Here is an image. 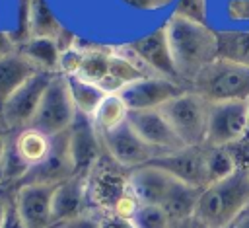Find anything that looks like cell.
<instances>
[{"label": "cell", "instance_id": "6da1fadb", "mask_svg": "<svg viewBox=\"0 0 249 228\" xmlns=\"http://www.w3.org/2000/svg\"><path fill=\"white\" fill-rule=\"evenodd\" d=\"M169 49L181 82H193V78L214 58H218L216 33L202 21L173 16L165 25Z\"/></svg>", "mask_w": 249, "mask_h": 228}, {"label": "cell", "instance_id": "7a4b0ae2", "mask_svg": "<svg viewBox=\"0 0 249 228\" xmlns=\"http://www.w3.org/2000/svg\"><path fill=\"white\" fill-rule=\"evenodd\" d=\"M249 207V173L237 168L231 175L200 191L195 216L206 228H230Z\"/></svg>", "mask_w": 249, "mask_h": 228}, {"label": "cell", "instance_id": "3957f363", "mask_svg": "<svg viewBox=\"0 0 249 228\" xmlns=\"http://www.w3.org/2000/svg\"><path fill=\"white\" fill-rule=\"evenodd\" d=\"M208 103L247 101L249 99V68L231 60L214 58L191 82V88Z\"/></svg>", "mask_w": 249, "mask_h": 228}, {"label": "cell", "instance_id": "277c9868", "mask_svg": "<svg viewBox=\"0 0 249 228\" xmlns=\"http://www.w3.org/2000/svg\"><path fill=\"white\" fill-rule=\"evenodd\" d=\"M210 103L193 90H185L161 107L169 125L185 146H204Z\"/></svg>", "mask_w": 249, "mask_h": 228}, {"label": "cell", "instance_id": "5b68a950", "mask_svg": "<svg viewBox=\"0 0 249 228\" xmlns=\"http://www.w3.org/2000/svg\"><path fill=\"white\" fill-rule=\"evenodd\" d=\"M76 115H78V111L72 101L66 76L58 72V74H53L51 84H49L29 127L53 138V136L66 133L72 127Z\"/></svg>", "mask_w": 249, "mask_h": 228}, {"label": "cell", "instance_id": "8992f818", "mask_svg": "<svg viewBox=\"0 0 249 228\" xmlns=\"http://www.w3.org/2000/svg\"><path fill=\"white\" fill-rule=\"evenodd\" d=\"M88 179V199L97 205L103 212H113L117 203L130 193L128 189V170L121 168L107 154L93 166Z\"/></svg>", "mask_w": 249, "mask_h": 228}, {"label": "cell", "instance_id": "52a82bcc", "mask_svg": "<svg viewBox=\"0 0 249 228\" xmlns=\"http://www.w3.org/2000/svg\"><path fill=\"white\" fill-rule=\"evenodd\" d=\"M51 78L53 74L49 72H37L8 97V101L0 107V119L6 129L19 133L31 125L39 103L51 84Z\"/></svg>", "mask_w": 249, "mask_h": 228}, {"label": "cell", "instance_id": "ba28073f", "mask_svg": "<svg viewBox=\"0 0 249 228\" xmlns=\"http://www.w3.org/2000/svg\"><path fill=\"white\" fill-rule=\"evenodd\" d=\"M247 134V101L210 103L206 146H231Z\"/></svg>", "mask_w": 249, "mask_h": 228}, {"label": "cell", "instance_id": "9c48e42d", "mask_svg": "<svg viewBox=\"0 0 249 228\" xmlns=\"http://www.w3.org/2000/svg\"><path fill=\"white\" fill-rule=\"evenodd\" d=\"M101 140L105 154L128 171L150 164L158 156V152L140 138V134L128 125V121L113 131L101 133Z\"/></svg>", "mask_w": 249, "mask_h": 228}, {"label": "cell", "instance_id": "30bf717a", "mask_svg": "<svg viewBox=\"0 0 249 228\" xmlns=\"http://www.w3.org/2000/svg\"><path fill=\"white\" fill-rule=\"evenodd\" d=\"M185 90L189 88H185L177 80H169L163 76H144L124 86L119 94L124 99L128 111H146L161 109L167 101H171Z\"/></svg>", "mask_w": 249, "mask_h": 228}, {"label": "cell", "instance_id": "8fae6325", "mask_svg": "<svg viewBox=\"0 0 249 228\" xmlns=\"http://www.w3.org/2000/svg\"><path fill=\"white\" fill-rule=\"evenodd\" d=\"M68 142H70V154L76 175L88 177L93 166L105 154L101 133L97 131V127L89 117L78 113L72 127L68 129Z\"/></svg>", "mask_w": 249, "mask_h": 228}, {"label": "cell", "instance_id": "7c38bea8", "mask_svg": "<svg viewBox=\"0 0 249 228\" xmlns=\"http://www.w3.org/2000/svg\"><path fill=\"white\" fill-rule=\"evenodd\" d=\"M150 164L161 168L171 177L196 189L208 185L206 173V146H185L177 152L156 156Z\"/></svg>", "mask_w": 249, "mask_h": 228}, {"label": "cell", "instance_id": "4fadbf2b", "mask_svg": "<svg viewBox=\"0 0 249 228\" xmlns=\"http://www.w3.org/2000/svg\"><path fill=\"white\" fill-rule=\"evenodd\" d=\"M126 121L140 134V138L158 152V156L185 148V144L181 142V138L169 125L167 117L161 113V109L128 111Z\"/></svg>", "mask_w": 249, "mask_h": 228}, {"label": "cell", "instance_id": "5bb4252c", "mask_svg": "<svg viewBox=\"0 0 249 228\" xmlns=\"http://www.w3.org/2000/svg\"><path fill=\"white\" fill-rule=\"evenodd\" d=\"M76 175L74 170V162H72V154H70V142H68V131L53 136V148L49 152V156L39 162L37 166L29 168V171L25 173V177L18 183H41V185H58L70 177Z\"/></svg>", "mask_w": 249, "mask_h": 228}, {"label": "cell", "instance_id": "9a60e30c", "mask_svg": "<svg viewBox=\"0 0 249 228\" xmlns=\"http://www.w3.org/2000/svg\"><path fill=\"white\" fill-rule=\"evenodd\" d=\"M56 185L23 183L14 195L16 209L25 228H53V195Z\"/></svg>", "mask_w": 249, "mask_h": 228}, {"label": "cell", "instance_id": "2e32d148", "mask_svg": "<svg viewBox=\"0 0 249 228\" xmlns=\"http://www.w3.org/2000/svg\"><path fill=\"white\" fill-rule=\"evenodd\" d=\"M130 53L136 58V62L144 64L150 72H154V76H163V78L181 82L177 68H175V62H173V55L169 49L165 27L150 31L148 35L134 41L130 45Z\"/></svg>", "mask_w": 249, "mask_h": 228}, {"label": "cell", "instance_id": "e0dca14e", "mask_svg": "<svg viewBox=\"0 0 249 228\" xmlns=\"http://www.w3.org/2000/svg\"><path fill=\"white\" fill-rule=\"evenodd\" d=\"M173 183L175 177H171L167 171L154 164H146L128 171V189L140 205L161 207Z\"/></svg>", "mask_w": 249, "mask_h": 228}, {"label": "cell", "instance_id": "ac0fdd59", "mask_svg": "<svg viewBox=\"0 0 249 228\" xmlns=\"http://www.w3.org/2000/svg\"><path fill=\"white\" fill-rule=\"evenodd\" d=\"M88 179L74 175L56 185L53 195V222L56 226L88 214Z\"/></svg>", "mask_w": 249, "mask_h": 228}, {"label": "cell", "instance_id": "d6986e66", "mask_svg": "<svg viewBox=\"0 0 249 228\" xmlns=\"http://www.w3.org/2000/svg\"><path fill=\"white\" fill-rule=\"evenodd\" d=\"M18 53L23 55L39 72L58 74L64 51L58 41L53 37H29L18 47Z\"/></svg>", "mask_w": 249, "mask_h": 228}, {"label": "cell", "instance_id": "ffe728a7", "mask_svg": "<svg viewBox=\"0 0 249 228\" xmlns=\"http://www.w3.org/2000/svg\"><path fill=\"white\" fill-rule=\"evenodd\" d=\"M39 70L18 51L0 58V107L8 101V97L23 86L33 74Z\"/></svg>", "mask_w": 249, "mask_h": 228}, {"label": "cell", "instance_id": "44dd1931", "mask_svg": "<svg viewBox=\"0 0 249 228\" xmlns=\"http://www.w3.org/2000/svg\"><path fill=\"white\" fill-rule=\"evenodd\" d=\"M66 82H68V90H70L72 101L76 105V111L80 115H86V117L91 119L95 115L97 107L101 105V101L107 97V92L99 84L89 82V80H86L78 74L66 76Z\"/></svg>", "mask_w": 249, "mask_h": 228}, {"label": "cell", "instance_id": "7402d4cb", "mask_svg": "<svg viewBox=\"0 0 249 228\" xmlns=\"http://www.w3.org/2000/svg\"><path fill=\"white\" fill-rule=\"evenodd\" d=\"M200 191L202 189L191 187V185L181 183V181L175 179V183L169 189L165 201L161 203V209L167 212V216L171 218V222L183 220V218H189V216H195Z\"/></svg>", "mask_w": 249, "mask_h": 228}, {"label": "cell", "instance_id": "603a6c76", "mask_svg": "<svg viewBox=\"0 0 249 228\" xmlns=\"http://www.w3.org/2000/svg\"><path fill=\"white\" fill-rule=\"evenodd\" d=\"M12 142H14L16 150H18L19 158L29 168H33L39 162H43L49 156L51 148H53V138L47 136V134H43V133H39V131H35V129H31V127L19 131L14 136Z\"/></svg>", "mask_w": 249, "mask_h": 228}, {"label": "cell", "instance_id": "cb8c5ba5", "mask_svg": "<svg viewBox=\"0 0 249 228\" xmlns=\"http://www.w3.org/2000/svg\"><path fill=\"white\" fill-rule=\"evenodd\" d=\"M218 41V58L231 60L235 64L249 68V31L233 29L216 33Z\"/></svg>", "mask_w": 249, "mask_h": 228}, {"label": "cell", "instance_id": "d4e9b609", "mask_svg": "<svg viewBox=\"0 0 249 228\" xmlns=\"http://www.w3.org/2000/svg\"><path fill=\"white\" fill-rule=\"evenodd\" d=\"M126 119H128V107L121 97V94H107V97L101 101L95 115L91 117L99 133L113 131L123 123H126Z\"/></svg>", "mask_w": 249, "mask_h": 228}, {"label": "cell", "instance_id": "484cf974", "mask_svg": "<svg viewBox=\"0 0 249 228\" xmlns=\"http://www.w3.org/2000/svg\"><path fill=\"white\" fill-rule=\"evenodd\" d=\"M29 29L31 37H53L56 39L62 33L56 18L53 16L51 8L45 0H31L29 2Z\"/></svg>", "mask_w": 249, "mask_h": 228}, {"label": "cell", "instance_id": "4316f807", "mask_svg": "<svg viewBox=\"0 0 249 228\" xmlns=\"http://www.w3.org/2000/svg\"><path fill=\"white\" fill-rule=\"evenodd\" d=\"M206 146V144H204ZM237 170V164L228 146H206V173L208 185L231 175Z\"/></svg>", "mask_w": 249, "mask_h": 228}, {"label": "cell", "instance_id": "83f0119b", "mask_svg": "<svg viewBox=\"0 0 249 228\" xmlns=\"http://www.w3.org/2000/svg\"><path fill=\"white\" fill-rule=\"evenodd\" d=\"M130 222L134 228H169L171 226V218L158 205H138Z\"/></svg>", "mask_w": 249, "mask_h": 228}, {"label": "cell", "instance_id": "f1b7e54d", "mask_svg": "<svg viewBox=\"0 0 249 228\" xmlns=\"http://www.w3.org/2000/svg\"><path fill=\"white\" fill-rule=\"evenodd\" d=\"M226 14L233 21H249V0H230L226 4Z\"/></svg>", "mask_w": 249, "mask_h": 228}, {"label": "cell", "instance_id": "f546056e", "mask_svg": "<svg viewBox=\"0 0 249 228\" xmlns=\"http://www.w3.org/2000/svg\"><path fill=\"white\" fill-rule=\"evenodd\" d=\"M56 228H101V222H99V218H95L91 214H82V216H78L70 222H64Z\"/></svg>", "mask_w": 249, "mask_h": 228}, {"label": "cell", "instance_id": "4dcf8cb0", "mask_svg": "<svg viewBox=\"0 0 249 228\" xmlns=\"http://www.w3.org/2000/svg\"><path fill=\"white\" fill-rule=\"evenodd\" d=\"M2 228H25L18 209H16V203H14V197H12V203H10V209H8V214H6V220H4V226Z\"/></svg>", "mask_w": 249, "mask_h": 228}, {"label": "cell", "instance_id": "1f68e13d", "mask_svg": "<svg viewBox=\"0 0 249 228\" xmlns=\"http://www.w3.org/2000/svg\"><path fill=\"white\" fill-rule=\"evenodd\" d=\"M16 51H18V47H16V43L12 41V37H10L8 33L0 31V58L6 57V55H12V53H16Z\"/></svg>", "mask_w": 249, "mask_h": 228}, {"label": "cell", "instance_id": "d6a6232c", "mask_svg": "<svg viewBox=\"0 0 249 228\" xmlns=\"http://www.w3.org/2000/svg\"><path fill=\"white\" fill-rule=\"evenodd\" d=\"M169 228H206L196 216H189V218H183V220H175L171 222Z\"/></svg>", "mask_w": 249, "mask_h": 228}, {"label": "cell", "instance_id": "836d02e7", "mask_svg": "<svg viewBox=\"0 0 249 228\" xmlns=\"http://www.w3.org/2000/svg\"><path fill=\"white\" fill-rule=\"evenodd\" d=\"M10 203H12V199H10V197L0 189V228L4 226V220H6V214H8Z\"/></svg>", "mask_w": 249, "mask_h": 228}, {"label": "cell", "instance_id": "e575fe53", "mask_svg": "<svg viewBox=\"0 0 249 228\" xmlns=\"http://www.w3.org/2000/svg\"><path fill=\"white\" fill-rule=\"evenodd\" d=\"M230 228H249V210H245Z\"/></svg>", "mask_w": 249, "mask_h": 228}, {"label": "cell", "instance_id": "d590c367", "mask_svg": "<svg viewBox=\"0 0 249 228\" xmlns=\"http://www.w3.org/2000/svg\"><path fill=\"white\" fill-rule=\"evenodd\" d=\"M6 150H8V140H6V136L0 133V166H2V162H4Z\"/></svg>", "mask_w": 249, "mask_h": 228}, {"label": "cell", "instance_id": "8d00e7d4", "mask_svg": "<svg viewBox=\"0 0 249 228\" xmlns=\"http://www.w3.org/2000/svg\"><path fill=\"white\" fill-rule=\"evenodd\" d=\"M245 138L249 140V99H247V134H245Z\"/></svg>", "mask_w": 249, "mask_h": 228}, {"label": "cell", "instance_id": "74e56055", "mask_svg": "<svg viewBox=\"0 0 249 228\" xmlns=\"http://www.w3.org/2000/svg\"><path fill=\"white\" fill-rule=\"evenodd\" d=\"M2 181H4V177H2V170H0V183H2Z\"/></svg>", "mask_w": 249, "mask_h": 228}, {"label": "cell", "instance_id": "f35d334b", "mask_svg": "<svg viewBox=\"0 0 249 228\" xmlns=\"http://www.w3.org/2000/svg\"><path fill=\"white\" fill-rule=\"evenodd\" d=\"M0 127H4V123H2V119H0Z\"/></svg>", "mask_w": 249, "mask_h": 228}, {"label": "cell", "instance_id": "ab89813d", "mask_svg": "<svg viewBox=\"0 0 249 228\" xmlns=\"http://www.w3.org/2000/svg\"><path fill=\"white\" fill-rule=\"evenodd\" d=\"M245 210H249V207H247V209H245Z\"/></svg>", "mask_w": 249, "mask_h": 228}]
</instances>
